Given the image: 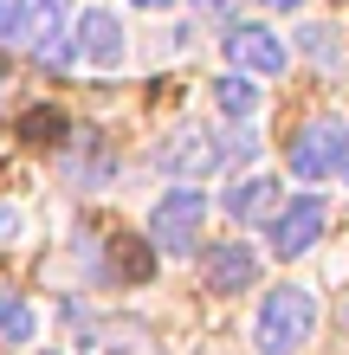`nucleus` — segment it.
I'll return each mask as SVG.
<instances>
[{
  "label": "nucleus",
  "mask_w": 349,
  "mask_h": 355,
  "mask_svg": "<svg viewBox=\"0 0 349 355\" xmlns=\"http://www.w3.org/2000/svg\"><path fill=\"white\" fill-rule=\"evenodd\" d=\"M317 336V297L304 284H278L265 291L259 317H253V343L259 355H304V343Z\"/></svg>",
  "instance_id": "nucleus-1"
},
{
  "label": "nucleus",
  "mask_w": 349,
  "mask_h": 355,
  "mask_svg": "<svg viewBox=\"0 0 349 355\" xmlns=\"http://www.w3.org/2000/svg\"><path fill=\"white\" fill-rule=\"evenodd\" d=\"M246 155H253V142H246V136H207V130H194V123H188V130H175L169 142H162V168H169L175 181H201V175H220V168H233V162H246Z\"/></svg>",
  "instance_id": "nucleus-2"
},
{
  "label": "nucleus",
  "mask_w": 349,
  "mask_h": 355,
  "mask_svg": "<svg viewBox=\"0 0 349 355\" xmlns=\"http://www.w3.org/2000/svg\"><path fill=\"white\" fill-rule=\"evenodd\" d=\"M201 220H207V194H201L194 181H175L169 194L149 207V239H155V252H175V259L194 252Z\"/></svg>",
  "instance_id": "nucleus-3"
},
{
  "label": "nucleus",
  "mask_w": 349,
  "mask_h": 355,
  "mask_svg": "<svg viewBox=\"0 0 349 355\" xmlns=\"http://www.w3.org/2000/svg\"><path fill=\"white\" fill-rule=\"evenodd\" d=\"M123 52H130V39H123V19L110 13V7H85L78 13V33L58 46V58L52 65H91V71H117L123 65Z\"/></svg>",
  "instance_id": "nucleus-4"
},
{
  "label": "nucleus",
  "mask_w": 349,
  "mask_h": 355,
  "mask_svg": "<svg viewBox=\"0 0 349 355\" xmlns=\"http://www.w3.org/2000/svg\"><path fill=\"white\" fill-rule=\"evenodd\" d=\"M323 226H330V207H323L317 194L284 200L278 214H272V252H278V259H304V252L323 239Z\"/></svg>",
  "instance_id": "nucleus-5"
},
{
  "label": "nucleus",
  "mask_w": 349,
  "mask_h": 355,
  "mask_svg": "<svg viewBox=\"0 0 349 355\" xmlns=\"http://www.w3.org/2000/svg\"><path fill=\"white\" fill-rule=\"evenodd\" d=\"M227 58L239 71H253V78H278L284 65H291V46H284L272 26L246 19V26H227Z\"/></svg>",
  "instance_id": "nucleus-6"
},
{
  "label": "nucleus",
  "mask_w": 349,
  "mask_h": 355,
  "mask_svg": "<svg viewBox=\"0 0 349 355\" xmlns=\"http://www.w3.org/2000/svg\"><path fill=\"white\" fill-rule=\"evenodd\" d=\"M343 162V123H304L291 136V175L298 181H330Z\"/></svg>",
  "instance_id": "nucleus-7"
},
{
  "label": "nucleus",
  "mask_w": 349,
  "mask_h": 355,
  "mask_svg": "<svg viewBox=\"0 0 349 355\" xmlns=\"http://www.w3.org/2000/svg\"><path fill=\"white\" fill-rule=\"evenodd\" d=\"M259 284V252L246 239H220L214 252H207V291H253Z\"/></svg>",
  "instance_id": "nucleus-8"
},
{
  "label": "nucleus",
  "mask_w": 349,
  "mask_h": 355,
  "mask_svg": "<svg viewBox=\"0 0 349 355\" xmlns=\"http://www.w3.org/2000/svg\"><path fill=\"white\" fill-rule=\"evenodd\" d=\"M214 110L220 116H233V123H253L265 110V91L253 85V71H227V78H214Z\"/></svg>",
  "instance_id": "nucleus-9"
},
{
  "label": "nucleus",
  "mask_w": 349,
  "mask_h": 355,
  "mask_svg": "<svg viewBox=\"0 0 349 355\" xmlns=\"http://www.w3.org/2000/svg\"><path fill=\"white\" fill-rule=\"evenodd\" d=\"M65 26H71V0H26V52L52 58V46H58L52 33H65Z\"/></svg>",
  "instance_id": "nucleus-10"
},
{
  "label": "nucleus",
  "mask_w": 349,
  "mask_h": 355,
  "mask_svg": "<svg viewBox=\"0 0 349 355\" xmlns=\"http://www.w3.org/2000/svg\"><path fill=\"white\" fill-rule=\"evenodd\" d=\"M272 200H278V181H272V175H246V181L227 187V200H220V207H227V220L246 226V220H259Z\"/></svg>",
  "instance_id": "nucleus-11"
},
{
  "label": "nucleus",
  "mask_w": 349,
  "mask_h": 355,
  "mask_svg": "<svg viewBox=\"0 0 349 355\" xmlns=\"http://www.w3.org/2000/svg\"><path fill=\"white\" fill-rule=\"evenodd\" d=\"M0 336H7V343H33L39 336V310L26 297H13L7 284H0Z\"/></svg>",
  "instance_id": "nucleus-12"
},
{
  "label": "nucleus",
  "mask_w": 349,
  "mask_h": 355,
  "mask_svg": "<svg viewBox=\"0 0 349 355\" xmlns=\"http://www.w3.org/2000/svg\"><path fill=\"white\" fill-rule=\"evenodd\" d=\"M298 46L311 52L323 71H337V65H343V39H337V26H298Z\"/></svg>",
  "instance_id": "nucleus-13"
},
{
  "label": "nucleus",
  "mask_w": 349,
  "mask_h": 355,
  "mask_svg": "<svg viewBox=\"0 0 349 355\" xmlns=\"http://www.w3.org/2000/svg\"><path fill=\"white\" fill-rule=\"evenodd\" d=\"M0 46H26V0H0Z\"/></svg>",
  "instance_id": "nucleus-14"
},
{
  "label": "nucleus",
  "mask_w": 349,
  "mask_h": 355,
  "mask_svg": "<svg viewBox=\"0 0 349 355\" xmlns=\"http://www.w3.org/2000/svg\"><path fill=\"white\" fill-rule=\"evenodd\" d=\"M19 239H26V214L13 200H0V245H19Z\"/></svg>",
  "instance_id": "nucleus-15"
},
{
  "label": "nucleus",
  "mask_w": 349,
  "mask_h": 355,
  "mask_svg": "<svg viewBox=\"0 0 349 355\" xmlns=\"http://www.w3.org/2000/svg\"><path fill=\"white\" fill-rule=\"evenodd\" d=\"M259 7H272V13H298L304 0H259Z\"/></svg>",
  "instance_id": "nucleus-16"
},
{
  "label": "nucleus",
  "mask_w": 349,
  "mask_h": 355,
  "mask_svg": "<svg viewBox=\"0 0 349 355\" xmlns=\"http://www.w3.org/2000/svg\"><path fill=\"white\" fill-rule=\"evenodd\" d=\"M337 175L349 181V130H343V162H337Z\"/></svg>",
  "instance_id": "nucleus-17"
},
{
  "label": "nucleus",
  "mask_w": 349,
  "mask_h": 355,
  "mask_svg": "<svg viewBox=\"0 0 349 355\" xmlns=\"http://www.w3.org/2000/svg\"><path fill=\"white\" fill-rule=\"evenodd\" d=\"M130 7H149V13H162V7H175V0H130Z\"/></svg>",
  "instance_id": "nucleus-18"
},
{
  "label": "nucleus",
  "mask_w": 349,
  "mask_h": 355,
  "mask_svg": "<svg viewBox=\"0 0 349 355\" xmlns=\"http://www.w3.org/2000/svg\"><path fill=\"white\" fill-rule=\"evenodd\" d=\"M201 7H207V13H233V0H201Z\"/></svg>",
  "instance_id": "nucleus-19"
},
{
  "label": "nucleus",
  "mask_w": 349,
  "mask_h": 355,
  "mask_svg": "<svg viewBox=\"0 0 349 355\" xmlns=\"http://www.w3.org/2000/svg\"><path fill=\"white\" fill-rule=\"evenodd\" d=\"M33 355H58V349H33Z\"/></svg>",
  "instance_id": "nucleus-20"
}]
</instances>
